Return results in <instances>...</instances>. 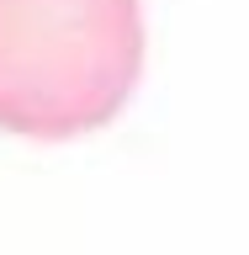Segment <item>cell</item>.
Returning <instances> with one entry per match:
<instances>
[{
	"label": "cell",
	"instance_id": "cell-1",
	"mask_svg": "<svg viewBox=\"0 0 249 255\" xmlns=\"http://www.w3.org/2000/svg\"><path fill=\"white\" fill-rule=\"evenodd\" d=\"M138 75V0H0V133H95L127 107Z\"/></svg>",
	"mask_w": 249,
	"mask_h": 255
}]
</instances>
